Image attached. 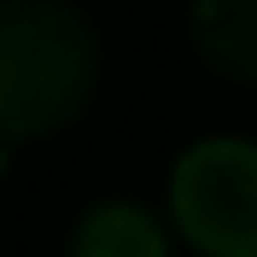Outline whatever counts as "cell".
I'll return each instance as SVG.
<instances>
[{
  "label": "cell",
  "mask_w": 257,
  "mask_h": 257,
  "mask_svg": "<svg viewBox=\"0 0 257 257\" xmlns=\"http://www.w3.org/2000/svg\"><path fill=\"white\" fill-rule=\"evenodd\" d=\"M99 82V35L70 0H0V146L70 128Z\"/></svg>",
  "instance_id": "obj_1"
},
{
  "label": "cell",
  "mask_w": 257,
  "mask_h": 257,
  "mask_svg": "<svg viewBox=\"0 0 257 257\" xmlns=\"http://www.w3.org/2000/svg\"><path fill=\"white\" fill-rule=\"evenodd\" d=\"M176 222L205 257H257V141H199L170 176Z\"/></svg>",
  "instance_id": "obj_2"
},
{
  "label": "cell",
  "mask_w": 257,
  "mask_h": 257,
  "mask_svg": "<svg viewBox=\"0 0 257 257\" xmlns=\"http://www.w3.org/2000/svg\"><path fill=\"white\" fill-rule=\"evenodd\" d=\"M193 47L210 70L257 82V0H193Z\"/></svg>",
  "instance_id": "obj_3"
},
{
  "label": "cell",
  "mask_w": 257,
  "mask_h": 257,
  "mask_svg": "<svg viewBox=\"0 0 257 257\" xmlns=\"http://www.w3.org/2000/svg\"><path fill=\"white\" fill-rule=\"evenodd\" d=\"M70 257H164V228L152 222V210L128 199H105L76 222Z\"/></svg>",
  "instance_id": "obj_4"
}]
</instances>
